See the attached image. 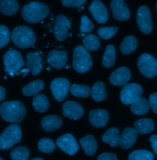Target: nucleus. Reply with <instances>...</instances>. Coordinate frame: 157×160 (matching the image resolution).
Masks as SVG:
<instances>
[{
    "mask_svg": "<svg viewBox=\"0 0 157 160\" xmlns=\"http://www.w3.org/2000/svg\"><path fill=\"white\" fill-rule=\"evenodd\" d=\"M156 9H157V4H156Z\"/></svg>",
    "mask_w": 157,
    "mask_h": 160,
    "instance_id": "nucleus-46",
    "label": "nucleus"
},
{
    "mask_svg": "<svg viewBox=\"0 0 157 160\" xmlns=\"http://www.w3.org/2000/svg\"><path fill=\"white\" fill-rule=\"evenodd\" d=\"M47 60L51 67L56 69H61L68 62V54L64 51L52 50L47 55Z\"/></svg>",
    "mask_w": 157,
    "mask_h": 160,
    "instance_id": "nucleus-18",
    "label": "nucleus"
},
{
    "mask_svg": "<svg viewBox=\"0 0 157 160\" xmlns=\"http://www.w3.org/2000/svg\"><path fill=\"white\" fill-rule=\"evenodd\" d=\"M81 24L79 30L83 33H88L93 31L94 28V25L93 22L87 16H83L81 19Z\"/></svg>",
    "mask_w": 157,
    "mask_h": 160,
    "instance_id": "nucleus-38",
    "label": "nucleus"
},
{
    "mask_svg": "<svg viewBox=\"0 0 157 160\" xmlns=\"http://www.w3.org/2000/svg\"><path fill=\"white\" fill-rule=\"evenodd\" d=\"M63 124V121L58 115H48L44 117L40 122V125L44 131L52 132L59 129Z\"/></svg>",
    "mask_w": 157,
    "mask_h": 160,
    "instance_id": "nucleus-20",
    "label": "nucleus"
},
{
    "mask_svg": "<svg viewBox=\"0 0 157 160\" xmlns=\"http://www.w3.org/2000/svg\"><path fill=\"white\" fill-rule=\"evenodd\" d=\"M11 159L13 160H26L30 157L28 148L24 146L14 148L10 153Z\"/></svg>",
    "mask_w": 157,
    "mask_h": 160,
    "instance_id": "nucleus-33",
    "label": "nucleus"
},
{
    "mask_svg": "<svg viewBox=\"0 0 157 160\" xmlns=\"http://www.w3.org/2000/svg\"><path fill=\"white\" fill-rule=\"evenodd\" d=\"M70 92L76 98H87L91 92V89L89 86L84 84H74L70 88Z\"/></svg>",
    "mask_w": 157,
    "mask_h": 160,
    "instance_id": "nucleus-32",
    "label": "nucleus"
},
{
    "mask_svg": "<svg viewBox=\"0 0 157 160\" xmlns=\"http://www.w3.org/2000/svg\"><path fill=\"white\" fill-rule=\"evenodd\" d=\"M32 104L35 110L39 113L46 112L49 107L48 98L45 95L39 93L34 96Z\"/></svg>",
    "mask_w": 157,
    "mask_h": 160,
    "instance_id": "nucleus-28",
    "label": "nucleus"
},
{
    "mask_svg": "<svg viewBox=\"0 0 157 160\" xmlns=\"http://www.w3.org/2000/svg\"><path fill=\"white\" fill-rule=\"evenodd\" d=\"M90 123L95 128H103L107 124L109 117L107 110L103 109L92 110L89 113Z\"/></svg>",
    "mask_w": 157,
    "mask_h": 160,
    "instance_id": "nucleus-16",
    "label": "nucleus"
},
{
    "mask_svg": "<svg viewBox=\"0 0 157 160\" xmlns=\"http://www.w3.org/2000/svg\"><path fill=\"white\" fill-rule=\"evenodd\" d=\"M26 67L33 76H36L42 69V62L40 56L38 53L29 52L26 55Z\"/></svg>",
    "mask_w": 157,
    "mask_h": 160,
    "instance_id": "nucleus-21",
    "label": "nucleus"
},
{
    "mask_svg": "<svg viewBox=\"0 0 157 160\" xmlns=\"http://www.w3.org/2000/svg\"><path fill=\"white\" fill-rule=\"evenodd\" d=\"M134 126L137 134L144 135L151 133L154 130L155 122L150 118H142L136 121Z\"/></svg>",
    "mask_w": 157,
    "mask_h": 160,
    "instance_id": "nucleus-23",
    "label": "nucleus"
},
{
    "mask_svg": "<svg viewBox=\"0 0 157 160\" xmlns=\"http://www.w3.org/2000/svg\"><path fill=\"white\" fill-rule=\"evenodd\" d=\"M45 86L42 80H36L31 81L29 84L25 86L22 89V93L25 96L29 97L35 96L44 89Z\"/></svg>",
    "mask_w": 157,
    "mask_h": 160,
    "instance_id": "nucleus-25",
    "label": "nucleus"
},
{
    "mask_svg": "<svg viewBox=\"0 0 157 160\" xmlns=\"http://www.w3.org/2000/svg\"><path fill=\"white\" fill-rule=\"evenodd\" d=\"M93 65L92 59L88 50L81 45L77 46L73 55V66L79 73H84L91 69Z\"/></svg>",
    "mask_w": 157,
    "mask_h": 160,
    "instance_id": "nucleus-4",
    "label": "nucleus"
},
{
    "mask_svg": "<svg viewBox=\"0 0 157 160\" xmlns=\"http://www.w3.org/2000/svg\"><path fill=\"white\" fill-rule=\"evenodd\" d=\"M116 60V48L113 45H108L106 46L105 52L104 54L102 64L105 68H111L114 66Z\"/></svg>",
    "mask_w": 157,
    "mask_h": 160,
    "instance_id": "nucleus-31",
    "label": "nucleus"
},
{
    "mask_svg": "<svg viewBox=\"0 0 157 160\" xmlns=\"http://www.w3.org/2000/svg\"><path fill=\"white\" fill-rule=\"evenodd\" d=\"M11 38L10 32L5 25H0V49L7 45Z\"/></svg>",
    "mask_w": 157,
    "mask_h": 160,
    "instance_id": "nucleus-39",
    "label": "nucleus"
},
{
    "mask_svg": "<svg viewBox=\"0 0 157 160\" xmlns=\"http://www.w3.org/2000/svg\"><path fill=\"white\" fill-rule=\"evenodd\" d=\"M26 113L23 103L20 101H8L0 105V116L1 118L11 123L21 122Z\"/></svg>",
    "mask_w": 157,
    "mask_h": 160,
    "instance_id": "nucleus-1",
    "label": "nucleus"
},
{
    "mask_svg": "<svg viewBox=\"0 0 157 160\" xmlns=\"http://www.w3.org/2000/svg\"><path fill=\"white\" fill-rule=\"evenodd\" d=\"M87 0H61L62 4L66 8H76L83 5Z\"/></svg>",
    "mask_w": 157,
    "mask_h": 160,
    "instance_id": "nucleus-40",
    "label": "nucleus"
},
{
    "mask_svg": "<svg viewBox=\"0 0 157 160\" xmlns=\"http://www.w3.org/2000/svg\"><path fill=\"white\" fill-rule=\"evenodd\" d=\"M38 148L42 153H50L55 149V144L50 139L43 138L38 142Z\"/></svg>",
    "mask_w": 157,
    "mask_h": 160,
    "instance_id": "nucleus-36",
    "label": "nucleus"
},
{
    "mask_svg": "<svg viewBox=\"0 0 157 160\" xmlns=\"http://www.w3.org/2000/svg\"><path fill=\"white\" fill-rule=\"evenodd\" d=\"M89 11L93 19L99 23H104L108 20L107 9L101 1H93L89 6Z\"/></svg>",
    "mask_w": 157,
    "mask_h": 160,
    "instance_id": "nucleus-15",
    "label": "nucleus"
},
{
    "mask_svg": "<svg viewBox=\"0 0 157 160\" xmlns=\"http://www.w3.org/2000/svg\"><path fill=\"white\" fill-rule=\"evenodd\" d=\"M111 9L116 20L126 21L130 19V11L124 0H112Z\"/></svg>",
    "mask_w": 157,
    "mask_h": 160,
    "instance_id": "nucleus-14",
    "label": "nucleus"
},
{
    "mask_svg": "<svg viewBox=\"0 0 157 160\" xmlns=\"http://www.w3.org/2000/svg\"><path fill=\"white\" fill-rule=\"evenodd\" d=\"M19 9V4L17 0H0V12L4 15H14Z\"/></svg>",
    "mask_w": 157,
    "mask_h": 160,
    "instance_id": "nucleus-26",
    "label": "nucleus"
},
{
    "mask_svg": "<svg viewBox=\"0 0 157 160\" xmlns=\"http://www.w3.org/2000/svg\"><path fill=\"white\" fill-rule=\"evenodd\" d=\"M70 26V21L64 15H59L55 19L54 28V35L56 40L59 41H64L68 36Z\"/></svg>",
    "mask_w": 157,
    "mask_h": 160,
    "instance_id": "nucleus-12",
    "label": "nucleus"
},
{
    "mask_svg": "<svg viewBox=\"0 0 157 160\" xmlns=\"http://www.w3.org/2000/svg\"><path fill=\"white\" fill-rule=\"evenodd\" d=\"M3 63L4 71L11 75L17 73L24 65L21 54L16 50L6 52L3 56Z\"/></svg>",
    "mask_w": 157,
    "mask_h": 160,
    "instance_id": "nucleus-6",
    "label": "nucleus"
},
{
    "mask_svg": "<svg viewBox=\"0 0 157 160\" xmlns=\"http://www.w3.org/2000/svg\"><path fill=\"white\" fill-rule=\"evenodd\" d=\"M154 158L153 153L145 150H135L128 156V160H152Z\"/></svg>",
    "mask_w": 157,
    "mask_h": 160,
    "instance_id": "nucleus-35",
    "label": "nucleus"
},
{
    "mask_svg": "<svg viewBox=\"0 0 157 160\" xmlns=\"http://www.w3.org/2000/svg\"><path fill=\"white\" fill-rule=\"evenodd\" d=\"M100 40L98 37L93 34L87 35L83 39V46L90 51H94L98 49L100 47Z\"/></svg>",
    "mask_w": 157,
    "mask_h": 160,
    "instance_id": "nucleus-34",
    "label": "nucleus"
},
{
    "mask_svg": "<svg viewBox=\"0 0 157 160\" xmlns=\"http://www.w3.org/2000/svg\"><path fill=\"white\" fill-rule=\"evenodd\" d=\"M149 102L152 111L157 115V92H155L150 96Z\"/></svg>",
    "mask_w": 157,
    "mask_h": 160,
    "instance_id": "nucleus-41",
    "label": "nucleus"
},
{
    "mask_svg": "<svg viewBox=\"0 0 157 160\" xmlns=\"http://www.w3.org/2000/svg\"><path fill=\"white\" fill-rule=\"evenodd\" d=\"M102 141L107 143L111 147H116L120 144V134L117 128L112 127L107 130L102 136Z\"/></svg>",
    "mask_w": 157,
    "mask_h": 160,
    "instance_id": "nucleus-24",
    "label": "nucleus"
},
{
    "mask_svg": "<svg viewBox=\"0 0 157 160\" xmlns=\"http://www.w3.org/2000/svg\"><path fill=\"white\" fill-rule=\"evenodd\" d=\"M6 89L2 86H0V102L2 101L6 98Z\"/></svg>",
    "mask_w": 157,
    "mask_h": 160,
    "instance_id": "nucleus-44",
    "label": "nucleus"
},
{
    "mask_svg": "<svg viewBox=\"0 0 157 160\" xmlns=\"http://www.w3.org/2000/svg\"><path fill=\"white\" fill-rule=\"evenodd\" d=\"M56 143L61 150L69 155H75L79 148L78 142L71 134H65L59 137Z\"/></svg>",
    "mask_w": 157,
    "mask_h": 160,
    "instance_id": "nucleus-11",
    "label": "nucleus"
},
{
    "mask_svg": "<svg viewBox=\"0 0 157 160\" xmlns=\"http://www.w3.org/2000/svg\"><path fill=\"white\" fill-rule=\"evenodd\" d=\"M131 78V72L130 70L125 67H121L114 71L109 78L110 82L118 86H124Z\"/></svg>",
    "mask_w": 157,
    "mask_h": 160,
    "instance_id": "nucleus-17",
    "label": "nucleus"
},
{
    "mask_svg": "<svg viewBox=\"0 0 157 160\" xmlns=\"http://www.w3.org/2000/svg\"><path fill=\"white\" fill-rule=\"evenodd\" d=\"M98 160H117V155L113 153H103L99 155Z\"/></svg>",
    "mask_w": 157,
    "mask_h": 160,
    "instance_id": "nucleus-42",
    "label": "nucleus"
},
{
    "mask_svg": "<svg viewBox=\"0 0 157 160\" xmlns=\"http://www.w3.org/2000/svg\"><path fill=\"white\" fill-rule=\"evenodd\" d=\"M71 84L64 78H58L53 80L50 83V90L55 100L60 102L64 100L70 91Z\"/></svg>",
    "mask_w": 157,
    "mask_h": 160,
    "instance_id": "nucleus-9",
    "label": "nucleus"
},
{
    "mask_svg": "<svg viewBox=\"0 0 157 160\" xmlns=\"http://www.w3.org/2000/svg\"><path fill=\"white\" fill-rule=\"evenodd\" d=\"M11 39L14 44L20 49H27L36 42V37L33 30L27 26H18L12 32Z\"/></svg>",
    "mask_w": 157,
    "mask_h": 160,
    "instance_id": "nucleus-3",
    "label": "nucleus"
},
{
    "mask_svg": "<svg viewBox=\"0 0 157 160\" xmlns=\"http://www.w3.org/2000/svg\"><path fill=\"white\" fill-rule=\"evenodd\" d=\"M49 6L45 3L34 1L25 5L21 11L23 19L30 23H37L49 14Z\"/></svg>",
    "mask_w": 157,
    "mask_h": 160,
    "instance_id": "nucleus-2",
    "label": "nucleus"
},
{
    "mask_svg": "<svg viewBox=\"0 0 157 160\" xmlns=\"http://www.w3.org/2000/svg\"><path fill=\"white\" fill-rule=\"evenodd\" d=\"M150 108L149 100L140 97L138 100L131 103V111L133 114L140 116L147 114L149 112Z\"/></svg>",
    "mask_w": 157,
    "mask_h": 160,
    "instance_id": "nucleus-27",
    "label": "nucleus"
},
{
    "mask_svg": "<svg viewBox=\"0 0 157 160\" xmlns=\"http://www.w3.org/2000/svg\"><path fill=\"white\" fill-rule=\"evenodd\" d=\"M2 160V158H1V157H0V160Z\"/></svg>",
    "mask_w": 157,
    "mask_h": 160,
    "instance_id": "nucleus-47",
    "label": "nucleus"
},
{
    "mask_svg": "<svg viewBox=\"0 0 157 160\" xmlns=\"http://www.w3.org/2000/svg\"><path fill=\"white\" fill-rule=\"evenodd\" d=\"M150 142L152 143V147L157 155V135H152L150 137Z\"/></svg>",
    "mask_w": 157,
    "mask_h": 160,
    "instance_id": "nucleus-43",
    "label": "nucleus"
},
{
    "mask_svg": "<svg viewBox=\"0 0 157 160\" xmlns=\"http://www.w3.org/2000/svg\"><path fill=\"white\" fill-rule=\"evenodd\" d=\"M117 27H106L99 28L98 30V35L104 40H109L114 37L117 33Z\"/></svg>",
    "mask_w": 157,
    "mask_h": 160,
    "instance_id": "nucleus-37",
    "label": "nucleus"
},
{
    "mask_svg": "<svg viewBox=\"0 0 157 160\" xmlns=\"http://www.w3.org/2000/svg\"><path fill=\"white\" fill-rule=\"evenodd\" d=\"M137 45V40L134 37L128 36L121 42L120 49L123 54L130 55L136 50Z\"/></svg>",
    "mask_w": 157,
    "mask_h": 160,
    "instance_id": "nucleus-30",
    "label": "nucleus"
},
{
    "mask_svg": "<svg viewBox=\"0 0 157 160\" xmlns=\"http://www.w3.org/2000/svg\"><path fill=\"white\" fill-rule=\"evenodd\" d=\"M91 93L92 99L96 102H101L107 97L106 85L102 81H97L93 85Z\"/></svg>",
    "mask_w": 157,
    "mask_h": 160,
    "instance_id": "nucleus-29",
    "label": "nucleus"
},
{
    "mask_svg": "<svg viewBox=\"0 0 157 160\" xmlns=\"http://www.w3.org/2000/svg\"><path fill=\"white\" fill-rule=\"evenodd\" d=\"M21 128L17 123L9 125L0 135V150L4 151L12 148L21 139Z\"/></svg>",
    "mask_w": 157,
    "mask_h": 160,
    "instance_id": "nucleus-5",
    "label": "nucleus"
},
{
    "mask_svg": "<svg viewBox=\"0 0 157 160\" xmlns=\"http://www.w3.org/2000/svg\"><path fill=\"white\" fill-rule=\"evenodd\" d=\"M137 66L142 75L147 78H153L157 75V60L149 54H143L139 58Z\"/></svg>",
    "mask_w": 157,
    "mask_h": 160,
    "instance_id": "nucleus-7",
    "label": "nucleus"
},
{
    "mask_svg": "<svg viewBox=\"0 0 157 160\" xmlns=\"http://www.w3.org/2000/svg\"><path fill=\"white\" fill-rule=\"evenodd\" d=\"M136 21L139 30L144 34H150L153 30V23L149 9L145 6H140L137 11Z\"/></svg>",
    "mask_w": 157,
    "mask_h": 160,
    "instance_id": "nucleus-10",
    "label": "nucleus"
},
{
    "mask_svg": "<svg viewBox=\"0 0 157 160\" xmlns=\"http://www.w3.org/2000/svg\"><path fill=\"white\" fill-rule=\"evenodd\" d=\"M84 113L83 108L75 101H67L62 106V114L71 120L80 119Z\"/></svg>",
    "mask_w": 157,
    "mask_h": 160,
    "instance_id": "nucleus-13",
    "label": "nucleus"
},
{
    "mask_svg": "<svg viewBox=\"0 0 157 160\" xmlns=\"http://www.w3.org/2000/svg\"><path fill=\"white\" fill-rule=\"evenodd\" d=\"M142 87L137 83L125 85L121 91L120 99L123 103L130 105L138 100L142 95Z\"/></svg>",
    "mask_w": 157,
    "mask_h": 160,
    "instance_id": "nucleus-8",
    "label": "nucleus"
},
{
    "mask_svg": "<svg viewBox=\"0 0 157 160\" xmlns=\"http://www.w3.org/2000/svg\"><path fill=\"white\" fill-rule=\"evenodd\" d=\"M34 160H43L44 159L42 158H35L33 159Z\"/></svg>",
    "mask_w": 157,
    "mask_h": 160,
    "instance_id": "nucleus-45",
    "label": "nucleus"
},
{
    "mask_svg": "<svg viewBox=\"0 0 157 160\" xmlns=\"http://www.w3.org/2000/svg\"><path fill=\"white\" fill-rule=\"evenodd\" d=\"M137 133L135 128L129 127L123 129L120 136V146L121 148L127 150L131 148L136 143Z\"/></svg>",
    "mask_w": 157,
    "mask_h": 160,
    "instance_id": "nucleus-19",
    "label": "nucleus"
},
{
    "mask_svg": "<svg viewBox=\"0 0 157 160\" xmlns=\"http://www.w3.org/2000/svg\"><path fill=\"white\" fill-rule=\"evenodd\" d=\"M85 154L89 157L95 155L97 151L98 145L95 137L92 135H87L79 140Z\"/></svg>",
    "mask_w": 157,
    "mask_h": 160,
    "instance_id": "nucleus-22",
    "label": "nucleus"
}]
</instances>
